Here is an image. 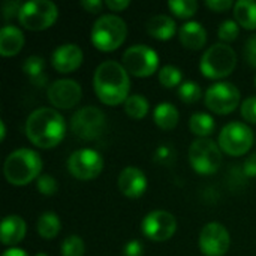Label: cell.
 <instances>
[{
  "label": "cell",
  "mask_w": 256,
  "mask_h": 256,
  "mask_svg": "<svg viewBox=\"0 0 256 256\" xmlns=\"http://www.w3.org/2000/svg\"><path fill=\"white\" fill-rule=\"evenodd\" d=\"M93 90L105 105L117 106L124 104L130 96V78L128 70L116 60L102 62L93 74Z\"/></svg>",
  "instance_id": "1"
},
{
  "label": "cell",
  "mask_w": 256,
  "mask_h": 256,
  "mask_svg": "<svg viewBox=\"0 0 256 256\" xmlns=\"http://www.w3.org/2000/svg\"><path fill=\"white\" fill-rule=\"evenodd\" d=\"M24 130L33 146L45 150L54 148L66 135L64 117L54 108L40 106L30 112Z\"/></svg>",
  "instance_id": "2"
},
{
  "label": "cell",
  "mask_w": 256,
  "mask_h": 256,
  "mask_svg": "<svg viewBox=\"0 0 256 256\" xmlns=\"http://www.w3.org/2000/svg\"><path fill=\"white\" fill-rule=\"evenodd\" d=\"M42 159L32 148H18L8 154L3 164V174L9 184L26 186L38 180L42 171Z\"/></svg>",
  "instance_id": "3"
},
{
  "label": "cell",
  "mask_w": 256,
  "mask_h": 256,
  "mask_svg": "<svg viewBox=\"0 0 256 256\" xmlns=\"http://www.w3.org/2000/svg\"><path fill=\"white\" fill-rule=\"evenodd\" d=\"M128 36V26L123 18L114 14L100 15L92 27L90 39L96 50L112 52L123 45Z\"/></svg>",
  "instance_id": "4"
},
{
  "label": "cell",
  "mask_w": 256,
  "mask_h": 256,
  "mask_svg": "<svg viewBox=\"0 0 256 256\" xmlns=\"http://www.w3.org/2000/svg\"><path fill=\"white\" fill-rule=\"evenodd\" d=\"M237 66V52L224 42L213 44L204 51L200 60V70L208 80H222L234 72Z\"/></svg>",
  "instance_id": "5"
},
{
  "label": "cell",
  "mask_w": 256,
  "mask_h": 256,
  "mask_svg": "<svg viewBox=\"0 0 256 256\" xmlns=\"http://www.w3.org/2000/svg\"><path fill=\"white\" fill-rule=\"evenodd\" d=\"M189 164L201 176H213L222 165V150L210 138H196L188 150Z\"/></svg>",
  "instance_id": "6"
},
{
  "label": "cell",
  "mask_w": 256,
  "mask_h": 256,
  "mask_svg": "<svg viewBox=\"0 0 256 256\" xmlns=\"http://www.w3.org/2000/svg\"><path fill=\"white\" fill-rule=\"evenodd\" d=\"M58 18V8L50 0H30L22 3L18 14L20 24L32 32L50 28Z\"/></svg>",
  "instance_id": "7"
},
{
  "label": "cell",
  "mask_w": 256,
  "mask_h": 256,
  "mask_svg": "<svg viewBox=\"0 0 256 256\" xmlns=\"http://www.w3.org/2000/svg\"><path fill=\"white\" fill-rule=\"evenodd\" d=\"M218 144L222 150V153L238 158L246 153L254 146V132L252 129L242 122H231L222 128L219 132Z\"/></svg>",
  "instance_id": "8"
},
{
  "label": "cell",
  "mask_w": 256,
  "mask_h": 256,
  "mask_svg": "<svg viewBox=\"0 0 256 256\" xmlns=\"http://www.w3.org/2000/svg\"><path fill=\"white\" fill-rule=\"evenodd\" d=\"M122 64L129 75L136 78L152 76L159 68V54L148 45L136 44L129 46L122 57Z\"/></svg>",
  "instance_id": "9"
},
{
  "label": "cell",
  "mask_w": 256,
  "mask_h": 256,
  "mask_svg": "<svg viewBox=\"0 0 256 256\" xmlns=\"http://www.w3.org/2000/svg\"><path fill=\"white\" fill-rule=\"evenodd\" d=\"M106 128V117L98 106L88 105L74 112L70 118V129L75 136L82 141L98 140Z\"/></svg>",
  "instance_id": "10"
},
{
  "label": "cell",
  "mask_w": 256,
  "mask_h": 256,
  "mask_svg": "<svg viewBox=\"0 0 256 256\" xmlns=\"http://www.w3.org/2000/svg\"><path fill=\"white\" fill-rule=\"evenodd\" d=\"M242 93L232 82H216L212 84L206 93H204V104L206 106L218 114V116H226L236 111V108L240 105Z\"/></svg>",
  "instance_id": "11"
},
{
  "label": "cell",
  "mask_w": 256,
  "mask_h": 256,
  "mask_svg": "<svg viewBox=\"0 0 256 256\" xmlns=\"http://www.w3.org/2000/svg\"><path fill=\"white\" fill-rule=\"evenodd\" d=\"M66 166L69 174L76 180L90 182L100 176L104 170V158L93 148H80L68 158Z\"/></svg>",
  "instance_id": "12"
},
{
  "label": "cell",
  "mask_w": 256,
  "mask_h": 256,
  "mask_svg": "<svg viewBox=\"0 0 256 256\" xmlns=\"http://www.w3.org/2000/svg\"><path fill=\"white\" fill-rule=\"evenodd\" d=\"M141 231L146 238L164 243L172 238L177 231V220L172 213L165 210H153L147 213L141 222Z\"/></svg>",
  "instance_id": "13"
},
{
  "label": "cell",
  "mask_w": 256,
  "mask_h": 256,
  "mask_svg": "<svg viewBox=\"0 0 256 256\" xmlns=\"http://www.w3.org/2000/svg\"><path fill=\"white\" fill-rule=\"evenodd\" d=\"M198 244L204 256H225L231 248L230 231L219 222H210L201 230Z\"/></svg>",
  "instance_id": "14"
},
{
  "label": "cell",
  "mask_w": 256,
  "mask_h": 256,
  "mask_svg": "<svg viewBox=\"0 0 256 256\" xmlns=\"http://www.w3.org/2000/svg\"><path fill=\"white\" fill-rule=\"evenodd\" d=\"M46 98L54 108L70 110L80 104L82 98V88L78 84V81L70 78H62L52 81L48 86Z\"/></svg>",
  "instance_id": "15"
},
{
  "label": "cell",
  "mask_w": 256,
  "mask_h": 256,
  "mask_svg": "<svg viewBox=\"0 0 256 256\" xmlns=\"http://www.w3.org/2000/svg\"><path fill=\"white\" fill-rule=\"evenodd\" d=\"M84 60V52L76 44H63L57 46L51 56L52 68L60 74H70L76 70Z\"/></svg>",
  "instance_id": "16"
},
{
  "label": "cell",
  "mask_w": 256,
  "mask_h": 256,
  "mask_svg": "<svg viewBox=\"0 0 256 256\" xmlns=\"http://www.w3.org/2000/svg\"><path fill=\"white\" fill-rule=\"evenodd\" d=\"M117 188L128 198H140L147 190V176L138 166H126L118 174Z\"/></svg>",
  "instance_id": "17"
},
{
  "label": "cell",
  "mask_w": 256,
  "mask_h": 256,
  "mask_svg": "<svg viewBox=\"0 0 256 256\" xmlns=\"http://www.w3.org/2000/svg\"><path fill=\"white\" fill-rule=\"evenodd\" d=\"M27 234V224L18 214H8L0 225V240L2 244L14 248L21 243Z\"/></svg>",
  "instance_id": "18"
},
{
  "label": "cell",
  "mask_w": 256,
  "mask_h": 256,
  "mask_svg": "<svg viewBox=\"0 0 256 256\" xmlns=\"http://www.w3.org/2000/svg\"><path fill=\"white\" fill-rule=\"evenodd\" d=\"M180 44L190 51H200L207 44V30L198 21H188L178 30Z\"/></svg>",
  "instance_id": "19"
},
{
  "label": "cell",
  "mask_w": 256,
  "mask_h": 256,
  "mask_svg": "<svg viewBox=\"0 0 256 256\" xmlns=\"http://www.w3.org/2000/svg\"><path fill=\"white\" fill-rule=\"evenodd\" d=\"M146 30L153 39H158L162 42L172 39L178 33L176 21L170 15H165V14H158L148 18V21L146 22Z\"/></svg>",
  "instance_id": "20"
},
{
  "label": "cell",
  "mask_w": 256,
  "mask_h": 256,
  "mask_svg": "<svg viewBox=\"0 0 256 256\" xmlns=\"http://www.w3.org/2000/svg\"><path fill=\"white\" fill-rule=\"evenodd\" d=\"M26 44L24 33L21 28L12 24H6L0 30V54L3 57L16 56Z\"/></svg>",
  "instance_id": "21"
},
{
  "label": "cell",
  "mask_w": 256,
  "mask_h": 256,
  "mask_svg": "<svg viewBox=\"0 0 256 256\" xmlns=\"http://www.w3.org/2000/svg\"><path fill=\"white\" fill-rule=\"evenodd\" d=\"M180 120V112L177 106L171 102H160L153 110V122L162 130H172L177 128Z\"/></svg>",
  "instance_id": "22"
},
{
  "label": "cell",
  "mask_w": 256,
  "mask_h": 256,
  "mask_svg": "<svg viewBox=\"0 0 256 256\" xmlns=\"http://www.w3.org/2000/svg\"><path fill=\"white\" fill-rule=\"evenodd\" d=\"M234 20L246 30L256 28V2L255 0H238L234 3Z\"/></svg>",
  "instance_id": "23"
},
{
  "label": "cell",
  "mask_w": 256,
  "mask_h": 256,
  "mask_svg": "<svg viewBox=\"0 0 256 256\" xmlns=\"http://www.w3.org/2000/svg\"><path fill=\"white\" fill-rule=\"evenodd\" d=\"M62 230V222L54 212H44L36 220V231L44 240H54Z\"/></svg>",
  "instance_id": "24"
},
{
  "label": "cell",
  "mask_w": 256,
  "mask_h": 256,
  "mask_svg": "<svg viewBox=\"0 0 256 256\" xmlns=\"http://www.w3.org/2000/svg\"><path fill=\"white\" fill-rule=\"evenodd\" d=\"M45 70V58L40 56H28L22 63V72L28 76L32 84L42 87L46 82Z\"/></svg>",
  "instance_id": "25"
},
{
  "label": "cell",
  "mask_w": 256,
  "mask_h": 256,
  "mask_svg": "<svg viewBox=\"0 0 256 256\" xmlns=\"http://www.w3.org/2000/svg\"><path fill=\"white\" fill-rule=\"evenodd\" d=\"M189 129L198 138H208L216 129V123H214V118L210 114H207V112H195L189 118Z\"/></svg>",
  "instance_id": "26"
},
{
  "label": "cell",
  "mask_w": 256,
  "mask_h": 256,
  "mask_svg": "<svg viewBox=\"0 0 256 256\" xmlns=\"http://www.w3.org/2000/svg\"><path fill=\"white\" fill-rule=\"evenodd\" d=\"M150 104L142 94H130L126 102H124V112L134 118V120H141L148 114Z\"/></svg>",
  "instance_id": "27"
},
{
  "label": "cell",
  "mask_w": 256,
  "mask_h": 256,
  "mask_svg": "<svg viewBox=\"0 0 256 256\" xmlns=\"http://www.w3.org/2000/svg\"><path fill=\"white\" fill-rule=\"evenodd\" d=\"M158 78H159V82L162 84V87H165V88H174L177 86L180 87L183 82L182 69H178L174 64H165L164 68H160L158 72Z\"/></svg>",
  "instance_id": "28"
},
{
  "label": "cell",
  "mask_w": 256,
  "mask_h": 256,
  "mask_svg": "<svg viewBox=\"0 0 256 256\" xmlns=\"http://www.w3.org/2000/svg\"><path fill=\"white\" fill-rule=\"evenodd\" d=\"M168 9L182 20L192 18L198 10V2L195 0H170Z\"/></svg>",
  "instance_id": "29"
},
{
  "label": "cell",
  "mask_w": 256,
  "mask_h": 256,
  "mask_svg": "<svg viewBox=\"0 0 256 256\" xmlns=\"http://www.w3.org/2000/svg\"><path fill=\"white\" fill-rule=\"evenodd\" d=\"M177 94L184 104H195L202 98V88L196 81H183Z\"/></svg>",
  "instance_id": "30"
},
{
  "label": "cell",
  "mask_w": 256,
  "mask_h": 256,
  "mask_svg": "<svg viewBox=\"0 0 256 256\" xmlns=\"http://www.w3.org/2000/svg\"><path fill=\"white\" fill-rule=\"evenodd\" d=\"M86 244L84 240L80 236H68L62 244H60V254L62 256H84Z\"/></svg>",
  "instance_id": "31"
},
{
  "label": "cell",
  "mask_w": 256,
  "mask_h": 256,
  "mask_svg": "<svg viewBox=\"0 0 256 256\" xmlns=\"http://www.w3.org/2000/svg\"><path fill=\"white\" fill-rule=\"evenodd\" d=\"M238 32H240V27L236 20H225L218 28V36L224 44H230L237 39Z\"/></svg>",
  "instance_id": "32"
},
{
  "label": "cell",
  "mask_w": 256,
  "mask_h": 256,
  "mask_svg": "<svg viewBox=\"0 0 256 256\" xmlns=\"http://www.w3.org/2000/svg\"><path fill=\"white\" fill-rule=\"evenodd\" d=\"M36 189L44 196H52V195H56V192L58 189V184H57V180L52 176L40 174L39 178L36 180Z\"/></svg>",
  "instance_id": "33"
},
{
  "label": "cell",
  "mask_w": 256,
  "mask_h": 256,
  "mask_svg": "<svg viewBox=\"0 0 256 256\" xmlns=\"http://www.w3.org/2000/svg\"><path fill=\"white\" fill-rule=\"evenodd\" d=\"M240 112L248 123L256 124V96H249L242 102Z\"/></svg>",
  "instance_id": "34"
},
{
  "label": "cell",
  "mask_w": 256,
  "mask_h": 256,
  "mask_svg": "<svg viewBox=\"0 0 256 256\" xmlns=\"http://www.w3.org/2000/svg\"><path fill=\"white\" fill-rule=\"evenodd\" d=\"M244 60L249 66L256 68V34H252L248 38L246 44H244Z\"/></svg>",
  "instance_id": "35"
},
{
  "label": "cell",
  "mask_w": 256,
  "mask_h": 256,
  "mask_svg": "<svg viewBox=\"0 0 256 256\" xmlns=\"http://www.w3.org/2000/svg\"><path fill=\"white\" fill-rule=\"evenodd\" d=\"M174 150L170 146H160L154 152V160L162 165H171L174 160Z\"/></svg>",
  "instance_id": "36"
},
{
  "label": "cell",
  "mask_w": 256,
  "mask_h": 256,
  "mask_svg": "<svg viewBox=\"0 0 256 256\" xmlns=\"http://www.w3.org/2000/svg\"><path fill=\"white\" fill-rule=\"evenodd\" d=\"M22 3L18 0H6L2 6V15L4 20H10L14 16H18L20 10H21Z\"/></svg>",
  "instance_id": "37"
},
{
  "label": "cell",
  "mask_w": 256,
  "mask_h": 256,
  "mask_svg": "<svg viewBox=\"0 0 256 256\" xmlns=\"http://www.w3.org/2000/svg\"><path fill=\"white\" fill-rule=\"evenodd\" d=\"M206 6L208 9H212L213 12H226L228 9L234 8V3L231 0H207L206 2Z\"/></svg>",
  "instance_id": "38"
},
{
  "label": "cell",
  "mask_w": 256,
  "mask_h": 256,
  "mask_svg": "<svg viewBox=\"0 0 256 256\" xmlns=\"http://www.w3.org/2000/svg\"><path fill=\"white\" fill-rule=\"evenodd\" d=\"M142 254H144V248L142 243L138 240H130L123 248V256H142Z\"/></svg>",
  "instance_id": "39"
},
{
  "label": "cell",
  "mask_w": 256,
  "mask_h": 256,
  "mask_svg": "<svg viewBox=\"0 0 256 256\" xmlns=\"http://www.w3.org/2000/svg\"><path fill=\"white\" fill-rule=\"evenodd\" d=\"M80 4H81V8H82L84 10H87L88 14H99V12L104 9L105 2H102V0H82Z\"/></svg>",
  "instance_id": "40"
},
{
  "label": "cell",
  "mask_w": 256,
  "mask_h": 256,
  "mask_svg": "<svg viewBox=\"0 0 256 256\" xmlns=\"http://www.w3.org/2000/svg\"><path fill=\"white\" fill-rule=\"evenodd\" d=\"M243 174L246 177H256V153H252L246 158L243 164Z\"/></svg>",
  "instance_id": "41"
},
{
  "label": "cell",
  "mask_w": 256,
  "mask_h": 256,
  "mask_svg": "<svg viewBox=\"0 0 256 256\" xmlns=\"http://www.w3.org/2000/svg\"><path fill=\"white\" fill-rule=\"evenodd\" d=\"M130 2L129 0H106L105 2V6L112 10V12H120V10H124L126 8H129Z\"/></svg>",
  "instance_id": "42"
},
{
  "label": "cell",
  "mask_w": 256,
  "mask_h": 256,
  "mask_svg": "<svg viewBox=\"0 0 256 256\" xmlns=\"http://www.w3.org/2000/svg\"><path fill=\"white\" fill-rule=\"evenodd\" d=\"M2 256H28V254L22 249H18V248H9L2 254Z\"/></svg>",
  "instance_id": "43"
},
{
  "label": "cell",
  "mask_w": 256,
  "mask_h": 256,
  "mask_svg": "<svg viewBox=\"0 0 256 256\" xmlns=\"http://www.w3.org/2000/svg\"><path fill=\"white\" fill-rule=\"evenodd\" d=\"M4 136H6V124L3 120H0V140L4 141Z\"/></svg>",
  "instance_id": "44"
},
{
  "label": "cell",
  "mask_w": 256,
  "mask_h": 256,
  "mask_svg": "<svg viewBox=\"0 0 256 256\" xmlns=\"http://www.w3.org/2000/svg\"><path fill=\"white\" fill-rule=\"evenodd\" d=\"M34 256H48L46 254H44V252H39V254H36Z\"/></svg>",
  "instance_id": "45"
},
{
  "label": "cell",
  "mask_w": 256,
  "mask_h": 256,
  "mask_svg": "<svg viewBox=\"0 0 256 256\" xmlns=\"http://www.w3.org/2000/svg\"><path fill=\"white\" fill-rule=\"evenodd\" d=\"M255 84H256V78H255Z\"/></svg>",
  "instance_id": "46"
}]
</instances>
